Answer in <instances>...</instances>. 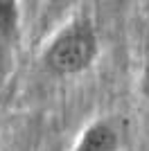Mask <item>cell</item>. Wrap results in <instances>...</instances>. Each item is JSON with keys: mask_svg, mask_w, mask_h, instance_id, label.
<instances>
[{"mask_svg": "<svg viewBox=\"0 0 149 151\" xmlns=\"http://www.w3.org/2000/svg\"><path fill=\"white\" fill-rule=\"evenodd\" d=\"M99 54V41L88 20H74L66 25L43 52V63L54 75H79L95 63Z\"/></svg>", "mask_w": 149, "mask_h": 151, "instance_id": "6da1fadb", "label": "cell"}, {"mask_svg": "<svg viewBox=\"0 0 149 151\" xmlns=\"http://www.w3.org/2000/svg\"><path fill=\"white\" fill-rule=\"evenodd\" d=\"M122 135L108 120H95L79 133V140L70 151H120Z\"/></svg>", "mask_w": 149, "mask_h": 151, "instance_id": "7a4b0ae2", "label": "cell"}, {"mask_svg": "<svg viewBox=\"0 0 149 151\" xmlns=\"http://www.w3.org/2000/svg\"><path fill=\"white\" fill-rule=\"evenodd\" d=\"M20 9L18 0H0V38H12L18 32Z\"/></svg>", "mask_w": 149, "mask_h": 151, "instance_id": "3957f363", "label": "cell"}, {"mask_svg": "<svg viewBox=\"0 0 149 151\" xmlns=\"http://www.w3.org/2000/svg\"><path fill=\"white\" fill-rule=\"evenodd\" d=\"M140 88H142V95L149 99V68L145 70V75H142V81H140Z\"/></svg>", "mask_w": 149, "mask_h": 151, "instance_id": "277c9868", "label": "cell"}]
</instances>
